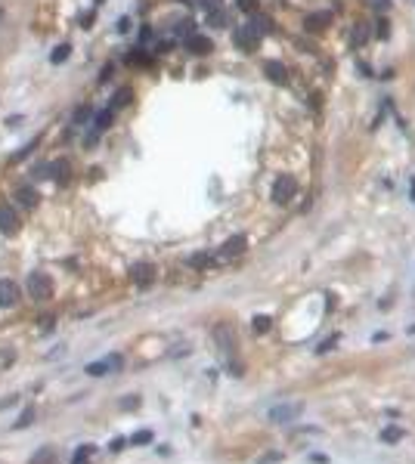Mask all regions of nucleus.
Listing matches in <instances>:
<instances>
[{
    "label": "nucleus",
    "instance_id": "1",
    "mask_svg": "<svg viewBox=\"0 0 415 464\" xmlns=\"http://www.w3.org/2000/svg\"><path fill=\"white\" fill-rule=\"evenodd\" d=\"M264 25H267L264 19H254V22H248V25H239V28L232 31V41H235L245 53H251V50L258 47V41L264 37V31H267Z\"/></svg>",
    "mask_w": 415,
    "mask_h": 464
},
{
    "label": "nucleus",
    "instance_id": "2",
    "mask_svg": "<svg viewBox=\"0 0 415 464\" xmlns=\"http://www.w3.org/2000/svg\"><path fill=\"white\" fill-rule=\"evenodd\" d=\"M25 285H28V294L34 300H50L53 297V282H50V275H44V272H31Z\"/></svg>",
    "mask_w": 415,
    "mask_h": 464
},
{
    "label": "nucleus",
    "instance_id": "3",
    "mask_svg": "<svg viewBox=\"0 0 415 464\" xmlns=\"http://www.w3.org/2000/svg\"><path fill=\"white\" fill-rule=\"evenodd\" d=\"M294 192H298V183H294V176H288V173H282V176L273 183V201H276V205H288V201L294 198Z\"/></svg>",
    "mask_w": 415,
    "mask_h": 464
},
{
    "label": "nucleus",
    "instance_id": "4",
    "mask_svg": "<svg viewBox=\"0 0 415 464\" xmlns=\"http://www.w3.org/2000/svg\"><path fill=\"white\" fill-rule=\"evenodd\" d=\"M121 368H124V356H121V353H112V356H106V359H100V362H90V365H87V375L100 378V375H112V371H121Z\"/></svg>",
    "mask_w": 415,
    "mask_h": 464
},
{
    "label": "nucleus",
    "instance_id": "5",
    "mask_svg": "<svg viewBox=\"0 0 415 464\" xmlns=\"http://www.w3.org/2000/svg\"><path fill=\"white\" fill-rule=\"evenodd\" d=\"M0 232L4 235H16L19 232V214L13 205H0Z\"/></svg>",
    "mask_w": 415,
    "mask_h": 464
},
{
    "label": "nucleus",
    "instance_id": "6",
    "mask_svg": "<svg viewBox=\"0 0 415 464\" xmlns=\"http://www.w3.org/2000/svg\"><path fill=\"white\" fill-rule=\"evenodd\" d=\"M19 297H22V291L13 278H0V307H16Z\"/></svg>",
    "mask_w": 415,
    "mask_h": 464
},
{
    "label": "nucleus",
    "instance_id": "7",
    "mask_svg": "<svg viewBox=\"0 0 415 464\" xmlns=\"http://www.w3.org/2000/svg\"><path fill=\"white\" fill-rule=\"evenodd\" d=\"M130 278H133L140 288H146V285H152V278H155V266H152V263H136V266L130 269Z\"/></svg>",
    "mask_w": 415,
    "mask_h": 464
},
{
    "label": "nucleus",
    "instance_id": "8",
    "mask_svg": "<svg viewBox=\"0 0 415 464\" xmlns=\"http://www.w3.org/2000/svg\"><path fill=\"white\" fill-rule=\"evenodd\" d=\"M186 47H189V53H195V56H208V53L214 50L211 37H205V34H189V37H186Z\"/></svg>",
    "mask_w": 415,
    "mask_h": 464
},
{
    "label": "nucleus",
    "instance_id": "9",
    "mask_svg": "<svg viewBox=\"0 0 415 464\" xmlns=\"http://www.w3.org/2000/svg\"><path fill=\"white\" fill-rule=\"evenodd\" d=\"M264 74L273 80V84H285L288 80V71H285V65L282 62H276V59H270V62H264Z\"/></svg>",
    "mask_w": 415,
    "mask_h": 464
},
{
    "label": "nucleus",
    "instance_id": "10",
    "mask_svg": "<svg viewBox=\"0 0 415 464\" xmlns=\"http://www.w3.org/2000/svg\"><path fill=\"white\" fill-rule=\"evenodd\" d=\"M68 173H71V161H68V158L50 161V176H53L56 183H68Z\"/></svg>",
    "mask_w": 415,
    "mask_h": 464
},
{
    "label": "nucleus",
    "instance_id": "11",
    "mask_svg": "<svg viewBox=\"0 0 415 464\" xmlns=\"http://www.w3.org/2000/svg\"><path fill=\"white\" fill-rule=\"evenodd\" d=\"M298 412H301V406H294V402H291V406H273V409H270V421L285 424V421H291Z\"/></svg>",
    "mask_w": 415,
    "mask_h": 464
},
{
    "label": "nucleus",
    "instance_id": "12",
    "mask_svg": "<svg viewBox=\"0 0 415 464\" xmlns=\"http://www.w3.org/2000/svg\"><path fill=\"white\" fill-rule=\"evenodd\" d=\"M245 235H235V238H229L226 245H223V251H220V260H229V257H239L242 251H245Z\"/></svg>",
    "mask_w": 415,
    "mask_h": 464
},
{
    "label": "nucleus",
    "instance_id": "13",
    "mask_svg": "<svg viewBox=\"0 0 415 464\" xmlns=\"http://www.w3.org/2000/svg\"><path fill=\"white\" fill-rule=\"evenodd\" d=\"M16 198H19V205H22V208H28V211H31V208H37V201H41V195L31 189V186H22V189L16 192Z\"/></svg>",
    "mask_w": 415,
    "mask_h": 464
},
{
    "label": "nucleus",
    "instance_id": "14",
    "mask_svg": "<svg viewBox=\"0 0 415 464\" xmlns=\"http://www.w3.org/2000/svg\"><path fill=\"white\" fill-rule=\"evenodd\" d=\"M112 118H115V112H112V109L96 112V115H93V130H96V133H106V130L112 127Z\"/></svg>",
    "mask_w": 415,
    "mask_h": 464
},
{
    "label": "nucleus",
    "instance_id": "15",
    "mask_svg": "<svg viewBox=\"0 0 415 464\" xmlns=\"http://www.w3.org/2000/svg\"><path fill=\"white\" fill-rule=\"evenodd\" d=\"M130 99H133V90H130V87H121V90L115 93V99H112V106H109V109H112V112H118V109H124Z\"/></svg>",
    "mask_w": 415,
    "mask_h": 464
},
{
    "label": "nucleus",
    "instance_id": "16",
    "mask_svg": "<svg viewBox=\"0 0 415 464\" xmlns=\"http://www.w3.org/2000/svg\"><path fill=\"white\" fill-rule=\"evenodd\" d=\"M328 22H331V13H325V10H322V13L307 16V28H310V31H319V28H325Z\"/></svg>",
    "mask_w": 415,
    "mask_h": 464
},
{
    "label": "nucleus",
    "instance_id": "17",
    "mask_svg": "<svg viewBox=\"0 0 415 464\" xmlns=\"http://www.w3.org/2000/svg\"><path fill=\"white\" fill-rule=\"evenodd\" d=\"M53 461H56V452H53L50 446H41V449L31 455V461H28V464H53Z\"/></svg>",
    "mask_w": 415,
    "mask_h": 464
},
{
    "label": "nucleus",
    "instance_id": "18",
    "mask_svg": "<svg viewBox=\"0 0 415 464\" xmlns=\"http://www.w3.org/2000/svg\"><path fill=\"white\" fill-rule=\"evenodd\" d=\"M90 118H93V109H90V106H77L74 115H71V124H74V127H84Z\"/></svg>",
    "mask_w": 415,
    "mask_h": 464
},
{
    "label": "nucleus",
    "instance_id": "19",
    "mask_svg": "<svg viewBox=\"0 0 415 464\" xmlns=\"http://www.w3.org/2000/svg\"><path fill=\"white\" fill-rule=\"evenodd\" d=\"M90 458H93V446L87 442V446H81V449L74 452V458H71V464H90Z\"/></svg>",
    "mask_w": 415,
    "mask_h": 464
},
{
    "label": "nucleus",
    "instance_id": "20",
    "mask_svg": "<svg viewBox=\"0 0 415 464\" xmlns=\"http://www.w3.org/2000/svg\"><path fill=\"white\" fill-rule=\"evenodd\" d=\"M208 25H214V28H226V13L217 7V10H208Z\"/></svg>",
    "mask_w": 415,
    "mask_h": 464
},
{
    "label": "nucleus",
    "instance_id": "21",
    "mask_svg": "<svg viewBox=\"0 0 415 464\" xmlns=\"http://www.w3.org/2000/svg\"><path fill=\"white\" fill-rule=\"evenodd\" d=\"M68 50H71L68 44H59V47L53 50V56H50V62H53V65H59V62H65V59H68Z\"/></svg>",
    "mask_w": 415,
    "mask_h": 464
},
{
    "label": "nucleus",
    "instance_id": "22",
    "mask_svg": "<svg viewBox=\"0 0 415 464\" xmlns=\"http://www.w3.org/2000/svg\"><path fill=\"white\" fill-rule=\"evenodd\" d=\"M130 442H136V446H140V442H152V430H136V433L130 436Z\"/></svg>",
    "mask_w": 415,
    "mask_h": 464
},
{
    "label": "nucleus",
    "instance_id": "23",
    "mask_svg": "<svg viewBox=\"0 0 415 464\" xmlns=\"http://www.w3.org/2000/svg\"><path fill=\"white\" fill-rule=\"evenodd\" d=\"M37 143H41V136H34V139H31V143H28V146H25L22 152H16V155H13V161H22V158H25V155H28V152H31V149L37 146Z\"/></svg>",
    "mask_w": 415,
    "mask_h": 464
},
{
    "label": "nucleus",
    "instance_id": "24",
    "mask_svg": "<svg viewBox=\"0 0 415 464\" xmlns=\"http://www.w3.org/2000/svg\"><path fill=\"white\" fill-rule=\"evenodd\" d=\"M127 62H133V65H146V62H149V56H146V53H130V56H127Z\"/></svg>",
    "mask_w": 415,
    "mask_h": 464
},
{
    "label": "nucleus",
    "instance_id": "25",
    "mask_svg": "<svg viewBox=\"0 0 415 464\" xmlns=\"http://www.w3.org/2000/svg\"><path fill=\"white\" fill-rule=\"evenodd\" d=\"M400 436H403V433H400L397 427H387V430L381 433V439H387V442H393V439H400Z\"/></svg>",
    "mask_w": 415,
    "mask_h": 464
},
{
    "label": "nucleus",
    "instance_id": "26",
    "mask_svg": "<svg viewBox=\"0 0 415 464\" xmlns=\"http://www.w3.org/2000/svg\"><path fill=\"white\" fill-rule=\"evenodd\" d=\"M34 176H37V179L50 176V161H47V164H37V167H34Z\"/></svg>",
    "mask_w": 415,
    "mask_h": 464
},
{
    "label": "nucleus",
    "instance_id": "27",
    "mask_svg": "<svg viewBox=\"0 0 415 464\" xmlns=\"http://www.w3.org/2000/svg\"><path fill=\"white\" fill-rule=\"evenodd\" d=\"M267 328H270V319H267V316H258V319H254V331H267Z\"/></svg>",
    "mask_w": 415,
    "mask_h": 464
},
{
    "label": "nucleus",
    "instance_id": "28",
    "mask_svg": "<svg viewBox=\"0 0 415 464\" xmlns=\"http://www.w3.org/2000/svg\"><path fill=\"white\" fill-rule=\"evenodd\" d=\"M31 418H34V409H25V412H22V418L16 421V427H22V424H31Z\"/></svg>",
    "mask_w": 415,
    "mask_h": 464
},
{
    "label": "nucleus",
    "instance_id": "29",
    "mask_svg": "<svg viewBox=\"0 0 415 464\" xmlns=\"http://www.w3.org/2000/svg\"><path fill=\"white\" fill-rule=\"evenodd\" d=\"M239 7L248 10V13H254V10H258V0H239Z\"/></svg>",
    "mask_w": 415,
    "mask_h": 464
},
{
    "label": "nucleus",
    "instance_id": "30",
    "mask_svg": "<svg viewBox=\"0 0 415 464\" xmlns=\"http://www.w3.org/2000/svg\"><path fill=\"white\" fill-rule=\"evenodd\" d=\"M199 4H202L205 13H208V10H217V7H220V0H199Z\"/></svg>",
    "mask_w": 415,
    "mask_h": 464
},
{
    "label": "nucleus",
    "instance_id": "31",
    "mask_svg": "<svg viewBox=\"0 0 415 464\" xmlns=\"http://www.w3.org/2000/svg\"><path fill=\"white\" fill-rule=\"evenodd\" d=\"M372 10H387V0H369Z\"/></svg>",
    "mask_w": 415,
    "mask_h": 464
},
{
    "label": "nucleus",
    "instance_id": "32",
    "mask_svg": "<svg viewBox=\"0 0 415 464\" xmlns=\"http://www.w3.org/2000/svg\"><path fill=\"white\" fill-rule=\"evenodd\" d=\"M118 31H130V19H118Z\"/></svg>",
    "mask_w": 415,
    "mask_h": 464
},
{
    "label": "nucleus",
    "instance_id": "33",
    "mask_svg": "<svg viewBox=\"0 0 415 464\" xmlns=\"http://www.w3.org/2000/svg\"><path fill=\"white\" fill-rule=\"evenodd\" d=\"M378 37H387V22H378Z\"/></svg>",
    "mask_w": 415,
    "mask_h": 464
},
{
    "label": "nucleus",
    "instance_id": "34",
    "mask_svg": "<svg viewBox=\"0 0 415 464\" xmlns=\"http://www.w3.org/2000/svg\"><path fill=\"white\" fill-rule=\"evenodd\" d=\"M96 4H106V0H96Z\"/></svg>",
    "mask_w": 415,
    "mask_h": 464
}]
</instances>
